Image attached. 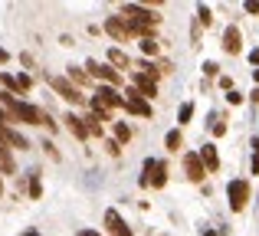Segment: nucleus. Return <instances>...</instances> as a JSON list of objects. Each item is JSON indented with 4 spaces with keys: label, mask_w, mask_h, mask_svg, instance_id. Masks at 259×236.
<instances>
[{
    "label": "nucleus",
    "mask_w": 259,
    "mask_h": 236,
    "mask_svg": "<svg viewBox=\"0 0 259 236\" xmlns=\"http://www.w3.org/2000/svg\"><path fill=\"white\" fill-rule=\"evenodd\" d=\"M249 180L246 177H233L227 184V200H230V210L233 213H243L246 210V204H249Z\"/></svg>",
    "instance_id": "obj_3"
},
{
    "label": "nucleus",
    "mask_w": 259,
    "mask_h": 236,
    "mask_svg": "<svg viewBox=\"0 0 259 236\" xmlns=\"http://www.w3.org/2000/svg\"><path fill=\"white\" fill-rule=\"evenodd\" d=\"M0 174H17V161H13V151L4 138H0Z\"/></svg>",
    "instance_id": "obj_15"
},
{
    "label": "nucleus",
    "mask_w": 259,
    "mask_h": 236,
    "mask_svg": "<svg viewBox=\"0 0 259 236\" xmlns=\"http://www.w3.org/2000/svg\"><path fill=\"white\" fill-rule=\"evenodd\" d=\"M190 118H194V102H184L181 109H177V128L190 125Z\"/></svg>",
    "instance_id": "obj_20"
},
{
    "label": "nucleus",
    "mask_w": 259,
    "mask_h": 236,
    "mask_svg": "<svg viewBox=\"0 0 259 236\" xmlns=\"http://www.w3.org/2000/svg\"><path fill=\"white\" fill-rule=\"evenodd\" d=\"M17 85H20V96H26L33 89V76L30 72H17Z\"/></svg>",
    "instance_id": "obj_24"
},
{
    "label": "nucleus",
    "mask_w": 259,
    "mask_h": 236,
    "mask_svg": "<svg viewBox=\"0 0 259 236\" xmlns=\"http://www.w3.org/2000/svg\"><path fill=\"white\" fill-rule=\"evenodd\" d=\"M200 236H223V230H210V226H207V230H203Z\"/></svg>",
    "instance_id": "obj_37"
},
{
    "label": "nucleus",
    "mask_w": 259,
    "mask_h": 236,
    "mask_svg": "<svg viewBox=\"0 0 259 236\" xmlns=\"http://www.w3.org/2000/svg\"><path fill=\"white\" fill-rule=\"evenodd\" d=\"M0 197H4V174H0Z\"/></svg>",
    "instance_id": "obj_41"
},
{
    "label": "nucleus",
    "mask_w": 259,
    "mask_h": 236,
    "mask_svg": "<svg viewBox=\"0 0 259 236\" xmlns=\"http://www.w3.org/2000/svg\"><path fill=\"white\" fill-rule=\"evenodd\" d=\"M253 82H256V85H259V69H253Z\"/></svg>",
    "instance_id": "obj_40"
},
{
    "label": "nucleus",
    "mask_w": 259,
    "mask_h": 236,
    "mask_svg": "<svg viewBox=\"0 0 259 236\" xmlns=\"http://www.w3.org/2000/svg\"><path fill=\"white\" fill-rule=\"evenodd\" d=\"M76 236H102V233H99V230H92V226H82V230H79Z\"/></svg>",
    "instance_id": "obj_34"
},
{
    "label": "nucleus",
    "mask_w": 259,
    "mask_h": 236,
    "mask_svg": "<svg viewBox=\"0 0 259 236\" xmlns=\"http://www.w3.org/2000/svg\"><path fill=\"white\" fill-rule=\"evenodd\" d=\"M249 174H256V177H259V154L249 158Z\"/></svg>",
    "instance_id": "obj_32"
},
{
    "label": "nucleus",
    "mask_w": 259,
    "mask_h": 236,
    "mask_svg": "<svg viewBox=\"0 0 259 236\" xmlns=\"http://www.w3.org/2000/svg\"><path fill=\"white\" fill-rule=\"evenodd\" d=\"M243 10H246L249 17H256V13H259V0H246V4H243Z\"/></svg>",
    "instance_id": "obj_30"
},
{
    "label": "nucleus",
    "mask_w": 259,
    "mask_h": 236,
    "mask_svg": "<svg viewBox=\"0 0 259 236\" xmlns=\"http://www.w3.org/2000/svg\"><path fill=\"white\" fill-rule=\"evenodd\" d=\"M112 131H115V141H118V145H128V141H132V128H128L125 121H112Z\"/></svg>",
    "instance_id": "obj_19"
},
{
    "label": "nucleus",
    "mask_w": 259,
    "mask_h": 236,
    "mask_svg": "<svg viewBox=\"0 0 259 236\" xmlns=\"http://www.w3.org/2000/svg\"><path fill=\"white\" fill-rule=\"evenodd\" d=\"M200 161H203V167H207V174H217V171H220V151H217L213 141H207V145L200 148Z\"/></svg>",
    "instance_id": "obj_13"
},
{
    "label": "nucleus",
    "mask_w": 259,
    "mask_h": 236,
    "mask_svg": "<svg viewBox=\"0 0 259 236\" xmlns=\"http://www.w3.org/2000/svg\"><path fill=\"white\" fill-rule=\"evenodd\" d=\"M220 46H223V53H230V56H240V53H243V33H240V26H227V30H223Z\"/></svg>",
    "instance_id": "obj_9"
},
{
    "label": "nucleus",
    "mask_w": 259,
    "mask_h": 236,
    "mask_svg": "<svg viewBox=\"0 0 259 236\" xmlns=\"http://www.w3.org/2000/svg\"><path fill=\"white\" fill-rule=\"evenodd\" d=\"M105 63L108 66H115V69H132V56H128L125 50H118V46H108V53H105Z\"/></svg>",
    "instance_id": "obj_14"
},
{
    "label": "nucleus",
    "mask_w": 259,
    "mask_h": 236,
    "mask_svg": "<svg viewBox=\"0 0 259 236\" xmlns=\"http://www.w3.org/2000/svg\"><path fill=\"white\" fill-rule=\"evenodd\" d=\"M26 194H30V200H39V197H43V180H39V171H36V167H30V171H26Z\"/></svg>",
    "instance_id": "obj_16"
},
{
    "label": "nucleus",
    "mask_w": 259,
    "mask_h": 236,
    "mask_svg": "<svg viewBox=\"0 0 259 236\" xmlns=\"http://www.w3.org/2000/svg\"><path fill=\"white\" fill-rule=\"evenodd\" d=\"M184 174H187L190 184H203V180H207V167H203V161H200V151L184 154Z\"/></svg>",
    "instance_id": "obj_8"
},
{
    "label": "nucleus",
    "mask_w": 259,
    "mask_h": 236,
    "mask_svg": "<svg viewBox=\"0 0 259 236\" xmlns=\"http://www.w3.org/2000/svg\"><path fill=\"white\" fill-rule=\"evenodd\" d=\"M92 99L102 105V109H108V112L125 109V92L115 89V85H95V96H92Z\"/></svg>",
    "instance_id": "obj_6"
},
{
    "label": "nucleus",
    "mask_w": 259,
    "mask_h": 236,
    "mask_svg": "<svg viewBox=\"0 0 259 236\" xmlns=\"http://www.w3.org/2000/svg\"><path fill=\"white\" fill-rule=\"evenodd\" d=\"M249 66H253V69H259V50H249Z\"/></svg>",
    "instance_id": "obj_33"
},
{
    "label": "nucleus",
    "mask_w": 259,
    "mask_h": 236,
    "mask_svg": "<svg viewBox=\"0 0 259 236\" xmlns=\"http://www.w3.org/2000/svg\"><path fill=\"white\" fill-rule=\"evenodd\" d=\"M217 82H220V89L233 92V79H230V76H220V79H217Z\"/></svg>",
    "instance_id": "obj_31"
},
{
    "label": "nucleus",
    "mask_w": 259,
    "mask_h": 236,
    "mask_svg": "<svg viewBox=\"0 0 259 236\" xmlns=\"http://www.w3.org/2000/svg\"><path fill=\"white\" fill-rule=\"evenodd\" d=\"M164 148H167V151H181V148H184V134H181V128H171V131L164 134Z\"/></svg>",
    "instance_id": "obj_18"
},
{
    "label": "nucleus",
    "mask_w": 259,
    "mask_h": 236,
    "mask_svg": "<svg viewBox=\"0 0 259 236\" xmlns=\"http://www.w3.org/2000/svg\"><path fill=\"white\" fill-rule=\"evenodd\" d=\"M39 148H43V151H46V154H50V158H53V161H59V151H56V145H53V141H50V138H43V145H39Z\"/></svg>",
    "instance_id": "obj_26"
},
{
    "label": "nucleus",
    "mask_w": 259,
    "mask_h": 236,
    "mask_svg": "<svg viewBox=\"0 0 259 236\" xmlns=\"http://www.w3.org/2000/svg\"><path fill=\"white\" fill-rule=\"evenodd\" d=\"M121 17L132 20V23H141V26H158V23H161L158 10H151V7H141V4H125V7H121Z\"/></svg>",
    "instance_id": "obj_5"
},
{
    "label": "nucleus",
    "mask_w": 259,
    "mask_h": 236,
    "mask_svg": "<svg viewBox=\"0 0 259 236\" xmlns=\"http://www.w3.org/2000/svg\"><path fill=\"white\" fill-rule=\"evenodd\" d=\"M197 23H200V26H210V23H213V10H210L207 4L197 7Z\"/></svg>",
    "instance_id": "obj_22"
},
{
    "label": "nucleus",
    "mask_w": 259,
    "mask_h": 236,
    "mask_svg": "<svg viewBox=\"0 0 259 236\" xmlns=\"http://www.w3.org/2000/svg\"><path fill=\"white\" fill-rule=\"evenodd\" d=\"M249 148H253V154H259V134H253V138H249Z\"/></svg>",
    "instance_id": "obj_35"
},
{
    "label": "nucleus",
    "mask_w": 259,
    "mask_h": 236,
    "mask_svg": "<svg viewBox=\"0 0 259 236\" xmlns=\"http://www.w3.org/2000/svg\"><path fill=\"white\" fill-rule=\"evenodd\" d=\"M66 79H69L76 89H82V85L92 82V76L85 72V66H66Z\"/></svg>",
    "instance_id": "obj_17"
},
{
    "label": "nucleus",
    "mask_w": 259,
    "mask_h": 236,
    "mask_svg": "<svg viewBox=\"0 0 259 236\" xmlns=\"http://www.w3.org/2000/svg\"><path fill=\"white\" fill-rule=\"evenodd\" d=\"M132 85L141 92V99H148V102L158 96V82H154L151 76H145V72H138V69H132Z\"/></svg>",
    "instance_id": "obj_10"
},
{
    "label": "nucleus",
    "mask_w": 259,
    "mask_h": 236,
    "mask_svg": "<svg viewBox=\"0 0 259 236\" xmlns=\"http://www.w3.org/2000/svg\"><path fill=\"white\" fill-rule=\"evenodd\" d=\"M50 89L56 92L63 102H69L72 109H89V96H85L82 89H76L66 76H50Z\"/></svg>",
    "instance_id": "obj_1"
},
{
    "label": "nucleus",
    "mask_w": 259,
    "mask_h": 236,
    "mask_svg": "<svg viewBox=\"0 0 259 236\" xmlns=\"http://www.w3.org/2000/svg\"><path fill=\"white\" fill-rule=\"evenodd\" d=\"M203 76H207V79H220L223 72H220V66H217L213 59H207V63H203Z\"/></svg>",
    "instance_id": "obj_25"
},
{
    "label": "nucleus",
    "mask_w": 259,
    "mask_h": 236,
    "mask_svg": "<svg viewBox=\"0 0 259 236\" xmlns=\"http://www.w3.org/2000/svg\"><path fill=\"white\" fill-rule=\"evenodd\" d=\"M63 121H66V128H69V134H76L79 141H89V138H92V134H89V128H85V118H82V115H76V112H66Z\"/></svg>",
    "instance_id": "obj_12"
},
{
    "label": "nucleus",
    "mask_w": 259,
    "mask_h": 236,
    "mask_svg": "<svg viewBox=\"0 0 259 236\" xmlns=\"http://www.w3.org/2000/svg\"><path fill=\"white\" fill-rule=\"evenodd\" d=\"M249 102H253V105H259V85H256L253 92H249Z\"/></svg>",
    "instance_id": "obj_36"
},
{
    "label": "nucleus",
    "mask_w": 259,
    "mask_h": 236,
    "mask_svg": "<svg viewBox=\"0 0 259 236\" xmlns=\"http://www.w3.org/2000/svg\"><path fill=\"white\" fill-rule=\"evenodd\" d=\"M7 59H10V53H7V50H4V46H0V66H4V63H7Z\"/></svg>",
    "instance_id": "obj_38"
},
{
    "label": "nucleus",
    "mask_w": 259,
    "mask_h": 236,
    "mask_svg": "<svg viewBox=\"0 0 259 236\" xmlns=\"http://www.w3.org/2000/svg\"><path fill=\"white\" fill-rule=\"evenodd\" d=\"M227 102H230V105H243V102H246V96L233 89V92H227Z\"/></svg>",
    "instance_id": "obj_28"
},
{
    "label": "nucleus",
    "mask_w": 259,
    "mask_h": 236,
    "mask_svg": "<svg viewBox=\"0 0 259 236\" xmlns=\"http://www.w3.org/2000/svg\"><path fill=\"white\" fill-rule=\"evenodd\" d=\"M105 151L112 154V158H118V154H121V145H118L115 138H108V141H105Z\"/></svg>",
    "instance_id": "obj_29"
},
{
    "label": "nucleus",
    "mask_w": 259,
    "mask_h": 236,
    "mask_svg": "<svg viewBox=\"0 0 259 236\" xmlns=\"http://www.w3.org/2000/svg\"><path fill=\"white\" fill-rule=\"evenodd\" d=\"M85 72L92 76V82H99V85H115V89H121V72L115 69V66L99 63V59H89V63H85Z\"/></svg>",
    "instance_id": "obj_2"
},
{
    "label": "nucleus",
    "mask_w": 259,
    "mask_h": 236,
    "mask_svg": "<svg viewBox=\"0 0 259 236\" xmlns=\"http://www.w3.org/2000/svg\"><path fill=\"white\" fill-rule=\"evenodd\" d=\"M125 112H128V115H135V118H151L154 115L151 102L141 99V92L135 89V85H125Z\"/></svg>",
    "instance_id": "obj_4"
},
{
    "label": "nucleus",
    "mask_w": 259,
    "mask_h": 236,
    "mask_svg": "<svg viewBox=\"0 0 259 236\" xmlns=\"http://www.w3.org/2000/svg\"><path fill=\"white\" fill-rule=\"evenodd\" d=\"M102 30H105L108 36L115 39V43H128V39H135V36H132V26H128V20L121 17V13H118V17H115V13H112V17H105Z\"/></svg>",
    "instance_id": "obj_7"
},
{
    "label": "nucleus",
    "mask_w": 259,
    "mask_h": 236,
    "mask_svg": "<svg viewBox=\"0 0 259 236\" xmlns=\"http://www.w3.org/2000/svg\"><path fill=\"white\" fill-rule=\"evenodd\" d=\"M105 230H108V236H135L118 210H105Z\"/></svg>",
    "instance_id": "obj_11"
},
{
    "label": "nucleus",
    "mask_w": 259,
    "mask_h": 236,
    "mask_svg": "<svg viewBox=\"0 0 259 236\" xmlns=\"http://www.w3.org/2000/svg\"><path fill=\"white\" fill-rule=\"evenodd\" d=\"M138 50L145 53L148 59H154V56H158V39H141V43H138Z\"/></svg>",
    "instance_id": "obj_23"
},
{
    "label": "nucleus",
    "mask_w": 259,
    "mask_h": 236,
    "mask_svg": "<svg viewBox=\"0 0 259 236\" xmlns=\"http://www.w3.org/2000/svg\"><path fill=\"white\" fill-rule=\"evenodd\" d=\"M82 118H85V128H89V134H92V138H102V121L95 118L92 112H85Z\"/></svg>",
    "instance_id": "obj_21"
},
{
    "label": "nucleus",
    "mask_w": 259,
    "mask_h": 236,
    "mask_svg": "<svg viewBox=\"0 0 259 236\" xmlns=\"http://www.w3.org/2000/svg\"><path fill=\"white\" fill-rule=\"evenodd\" d=\"M43 128H46V131H59V121H53V115L46 109H43Z\"/></svg>",
    "instance_id": "obj_27"
},
{
    "label": "nucleus",
    "mask_w": 259,
    "mask_h": 236,
    "mask_svg": "<svg viewBox=\"0 0 259 236\" xmlns=\"http://www.w3.org/2000/svg\"><path fill=\"white\" fill-rule=\"evenodd\" d=\"M23 236H43V233H39V230H26Z\"/></svg>",
    "instance_id": "obj_39"
}]
</instances>
